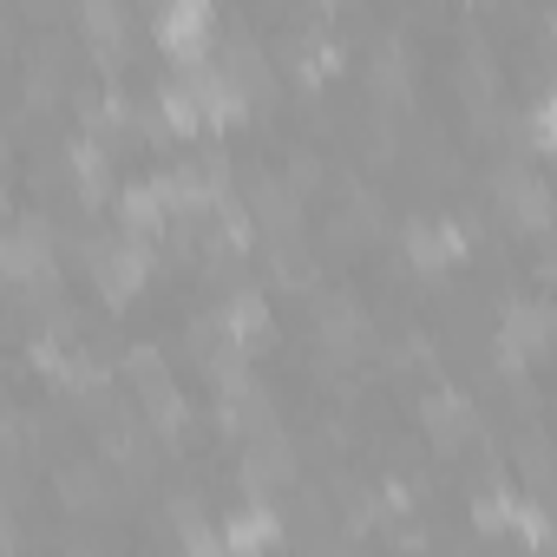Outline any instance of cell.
<instances>
[{
	"mask_svg": "<svg viewBox=\"0 0 557 557\" xmlns=\"http://www.w3.org/2000/svg\"><path fill=\"white\" fill-rule=\"evenodd\" d=\"M151 21H158V47L190 73V66H210V0H151Z\"/></svg>",
	"mask_w": 557,
	"mask_h": 557,
	"instance_id": "1",
	"label": "cell"
},
{
	"mask_svg": "<svg viewBox=\"0 0 557 557\" xmlns=\"http://www.w3.org/2000/svg\"><path fill=\"white\" fill-rule=\"evenodd\" d=\"M492 190H498V210H505V223H511V230H524V236H544V230L557 223V203H550V184H537L531 171H518V164H505V171L492 177Z\"/></svg>",
	"mask_w": 557,
	"mask_h": 557,
	"instance_id": "2",
	"label": "cell"
},
{
	"mask_svg": "<svg viewBox=\"0 0 557 557\" xmlns=\"http://www.w3.org/2000/svg\"><path fill=\"white\" fill-rule=\"evenodd\" d=\"M0 262H8V283H14L21 296L53 289V230H47V223H14Z\"/></svg>",
	"mask_w": 557,
	"mask_h": 557,
	"instance_id": "3",
	"label": "cell"
},
{
	"mask_svg": "<svg viewBox=\"0 0 557 557\" xmlns=\"http://www.w3.org/2000/svg\"><path fill=\"white\" fill-rule=\"evenodd\" d=\"M92 283L106 289V302H132V289L151 275V249L145 236H119V243H92Z\"/></svg>",
	"mask_w": 557,
	"mask_h": 557,
	"instance_id": "4",
	"label": "cell"
},
{
	"mask_svg": "<svg viewBox=\"0 0 557 557\" xmlns=\"http://www.w3.org/2000/svg\"><path fill=\"white\" fill-rule=\"evenodd\" d=\"M557 342V315L544 302H511L505 322H498V361L518 368V361H537L544 348Z\"/></svg>",
	"mask_w": 557,
	"mask_h": 557,
	"instance_id": "5",
	"label": "cell"
},
{
	"mask_svg": "<svg viewBox=\"0 0 557 557\" xmlns=\"http://www.w3.org/2000/svg\"><path fill=\"white\" fill-rule=\"evenodd\" d=\"M249 216L262 223V243L296 236V230H302V190L283 184V177H256V184H249Z\"/></svg>",
	"mask_w": 557,
	"mask_h": 557,
	"instance_id": "6",
	"label": "cell"
},
{
	"mask_svg": "<svg viewBox=\"0 0 557 557\" xmlns=\"http://www.w3.org/2000/svg\"><path fill=\"white\" fill-rule=\"evenodd\" d=\"M289 479H296V459H289V446H283V440H275V426H269V433H256V440H249V453H243V485L269 498L275 485H289Z\"/></svg>",
	"mask_w": 557,
	"mask_h": 557,
	"instance_id": "7",
	"label": "cell"
},
{
	"mask_svg": "<svg viewBox=\"0 0 557 557\" xmlns=\"http://www.w3.org/2000/svg\"><path fill=\"white\" fill-rule=\"evenodd\" d=\"M466 249H472V243H466V230H459V223H446V216H440V223H413V230H407V256H413L420 269H453V262H466Z\"/></svg>",
	"mask_w": 557,
	"mask_h": 557,
	"instance_id": "8",
	"label": "cell"
},
{
	"mask_svg": "<svg viewBox=\"0 0 557 557\" xmlns=\"http://www.w3.org/2000/svg\"><path fill=\"white\" fill-rule=\"evenodd\" d=\"M79 27H86V47L99 60H125V8L119 0H79Z\"/></svg>",
	"mask_w": 557,
	"mask_h": 557,
	"instance_id": "9",
	"label": "cell"
},
{
	"mask_svg": "<svg viewBox=\"0 0 557 557\" xmlns=\"http://www.w3.org/2000/svg\"><path fill=\"white\" fill-rule=\"evenodd\" d=\"M119 216H125V230H132V236H158L177 210H171L164 184H125V190H119Z\"/></svg>",
	"mask_w": 557,
	"mask_h": 557,
	"instance_id": "10",
	"label": "cell"
},
{
	"mask_svg": "<svg viewBox=\"0 0 557 557\" xmlns=\"http://www.w3.org/2000/svg\"><path fill=\"white\" fill-rule=\"evenodd\" d=\"M426 433H433V446H466L472 433H479V413H472V400H453V394H440V400H426Z\"/></svg>",
	"mask_w": 557,
	"mask_h": 557,
	"instance_id": "11",
	"label": "cell"
},
{
	"mask_svg": "<svg viewBox=\"0 0 557 557\" xmlns=\"http://www.w3.org/2000/svg\"><path fill=\"white\" fill-rule=\"evenodd\" d=\"M216 66L230 73V86L256 106V99H269V66H262V53L249 47V40H230L223 53H216Z\"/></svg>",
	"mask_w": 557,
	"mask_h": 557,
	"instance_id": "12",
	"label": "cell"
},
{
	"mask_svg": "<svg viewBox=\"0 0 557 557\" xmlns=\"http://www.w3.org/2000/svg\"><path fill=\"white\" fill-rule=\"evenodd\" d=\"M216 322H223L243 348H262V335H269V302H262L256 289H236V296L216 309Z\"/></svg>",
	"mask_w": 557,
	"mask_h": 557,
	"instance_id": "13",
	"label": "cell"
},
{
	"mask_svg": "<svg viewBox=\"0 0 557 557\" xmlns=\"http://www.w3.org/2000/svg\"><path fill=\"white\" fill-rule=\"evenodd\" d=\"M322 348L329 355H355L361 348V315H355V302H322Z\"/></svg>",
	"mask_w": 557,
	"mask_h": 557,
	"instance_id": "14",
	"label": "cell"
},
{
	"mask_svg": "<svg viewBox=\"0 0 557 557\" xmlns=\"http://www.w3.org/2000/svg\"><path fill=\"white\" fill-rule=\"evenodd\" d=\"M368 79H374V92H381V99H400V92H407V60H400V47H381Z\"/></svg>",
	"mask_w": 557,
	"mask_h": 557,
	"instance_id": "15",
	"label": "cell"
},
{
	"mask_svg": "<svg viewBox=\"0 0 557 557\" xmlns=\"http://www.w3.org/2000/svg\"><path fill=\"white\" fill-rule=\"evenodd\" d=\"M524 132H531V145H537V151H557V92L531 99V112H524Z\"/></svg>",
	"mask_w": 557,
	"mask_h": 557,
	"instance_id": "16",
	"label": "cell"
},
{
	"mask_svg": "<svg viewBox=\"0 0 557 557\" xmlns=\"http://www.w3.org/2000/svg\"><path fill=\"white\" fill-rule=\"evenodd\" d=\"M223 544H236V550H249V544H275V524H269V511H243V518L223 531Z\"/></svg>",
	"mask_w": 557,
	"mask_h": 557,
	"instance_id": "17",
	"label": "cell"
},
{
	"mask_svg": "<svg viewBox=\"0 0 557 557\" xmlns=\"http://www.w3.org/2000/svg\"><path fill=\"white\" fill-rule=\"evenodd\" d=\"M518 472H524L531 485H550V479H557V459H550V446H544V440L518 446Z\"/></svg>",
	"mask_w": 557,
	"mask_h": 557,
	"instance_id": "18",
	"label": "cell"
},
{
	"mask_svg": "<svg viewBox=\"0 0 557 557\" xmlns=\"http://www.w3.org/2000/svg\"><path fill=\"white\" fill-rule=\"evenodd\" d=\"M322 8H342V0H322Z\"/></svg>",
	"mask_w": 557,
	"mask_h": 557,
	"instance_id": "19",
	"label": "cell"
}]
</instances>
